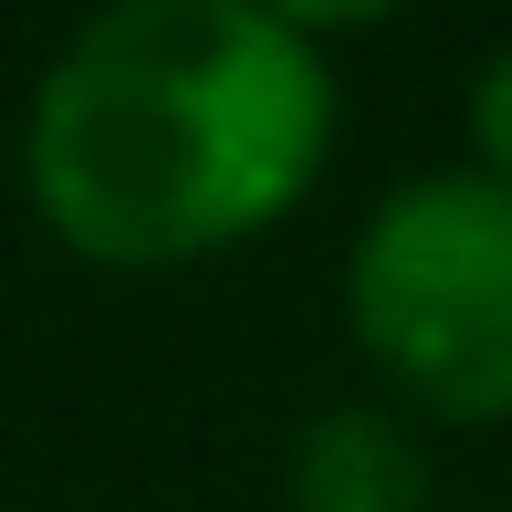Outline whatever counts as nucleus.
I'll use <instances>...</instances> for the list:
<instances>
[{
  "mask_svg": "<svg viewBox=\"0 0 512 512\" xmlns=\"http://www.w3.org/2000/svg\"><path fill=\"white\" fill-rule=\"evenodd\" d=\"M345 335L387 408L429 429H502L512 418V189L471 157L408 168L366 199L335 272Z\"/></svg>",
  "mask_w": 512,
  "mask_h": 512,
  "instance_id": "nucleus-2",
  "label": "nucleus"
},
{
  "mask_svg": "<svg viewBox=\"0 0 512 512\" xmlns=\"http://www.w3.org/2000/svg\"><path fill=\"white\" fill-rule=\"evenodd\" d=\"M429 429L387 398H324L283 429V512H439Z\"/></svg>",
  "mask_w": 512,
  "mask_h": 512,
  "instance_id": "nucleus-3",
  "label": "nucleus"
},
{
  "mask_svg": "<svg viewBox=\"0 0 512 512\" xmlns=\"http://www.w3.org/2000/svg\"><path fill=\"white\" fill-rule=\"evenodd\" d=\"M460 147H471L481 178L512 189V32L471 63V84H460Z\"/></svg>",
  "mask_w": 512,
  "mask_h": 512,
  "instance_id": "nucleus-4",
  "label": "nucleus"
},
{
  "mask_svg": "<svg viewBox=\"0 0 512 512\" xmlns=\"http://www.w3.org/2000/svg\"><path fill=\"white\" fill-rule=\"evenodd\" d=\"M272 21H293L304 42H345V32H377V21H398L408 0H262Z\"/></svg>",
  "mask_w": 512,
  "mask_h": 512,
  "instance_id": "nucleus-5",
  "label": "nucleus"
},
{
  "mask_svg": "<svg viewBox=\"0 0 512 512\" xmlns=\"http://www.w3.org/2000/svg\"><path fill=\"white\" fill-rule=\"evenodd\" d=\"M345 84L262 0H95L21 105V189L95 272H189L324 189Z\"/></svg>",
  "mask_w": 512,
  "mask_h": 512,
  "instance_id": "nucleus-1",
  "label": "nucleus"
}]
</instances>
